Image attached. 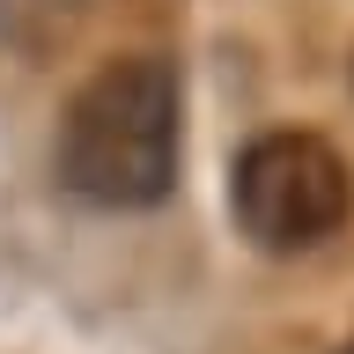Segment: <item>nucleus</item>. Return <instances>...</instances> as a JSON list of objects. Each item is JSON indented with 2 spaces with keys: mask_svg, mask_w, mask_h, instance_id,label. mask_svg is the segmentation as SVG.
Wrapping results in <instances>:
<instances>
[{
  "mask_svg": "<svg viewBox=\"0 0 354 354\" xmlns=\"http://www.w3.org/2000/svg\"><path fill=\"white\" fill-rule=\"evenodd\" d=\"M88 0H0V52H52Z\"/></svg>",
  "mask_w": 354,
  "mask_h": 354,
  "instance_id": "nucleus-3",
  "label": "nucleus"
},
{
  "mask_svg": "<svg viewBox=\"0 0 354 354\" xmlns=\"http://www.w3.org/2000/svg\"><path fill=\"white\" fill-rule=\"evenodd\" d=\"M339 354H354V339H347V347H339Z\"/></svg>",
  "mask_w": 354,
  "mask_h": 354,
  "instance_id": "nucleus-4",
  "label": "nucleus"
},
{
  "mask_svg": "<svg viewBox=\"0 0 354 354\" xmlns=\"http://www.w3.org/2000/svg\"><path fill=\"white\" fill-rule=\"evenodd\" d=\"M229 207H236V229L259 251L288 259V251H317L325 236L347 229L354 177L339 162V148L317 140V133H259L236 155Z\"/></svg>",
  "mask_w": 354,
  "mask_h": 354,
  "instance_id": "nucleus-2",
  "label": "nucleus"
},
{
  "mask_svg": "<svg viewBox=\"0 0 354 354\" xmlns=\"http://www.w3.org/2000/svg\"><path fill=\"white\" fill-rule=\"evenodd\" d=\"M177 66L155 52L104 59L59 118V185L88 207H162L177 185Z\"/></svg>",
  "mask_w": 354,
  "mask_h": 354,
  "instance_id": "nucleus-1",
  "label": "nucleus"
}]
</instances>
